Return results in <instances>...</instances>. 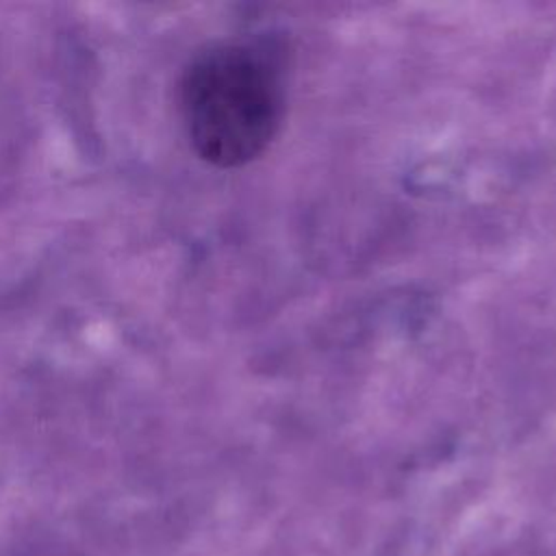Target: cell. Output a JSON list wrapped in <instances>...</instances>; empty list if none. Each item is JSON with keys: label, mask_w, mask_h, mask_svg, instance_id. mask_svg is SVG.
I'll list each match as a JSON object with an SVG mask.
<instances>
[{"label": "cell", "mask_w": 556, "mask_h": 556, "mask_svg": "<svg viewBox=\"0 0 556 556\" xmlns=\"http://www.w3.org/2000/svg\"><path fill=\"white\" fill-rule=\"evenodd\" d=\"M178 100L193 152L215 167H241L269 148L282 124V61L261 39L213 43L187 63Z\"/></svg>", "instance_id": "1"}]
</instances>
